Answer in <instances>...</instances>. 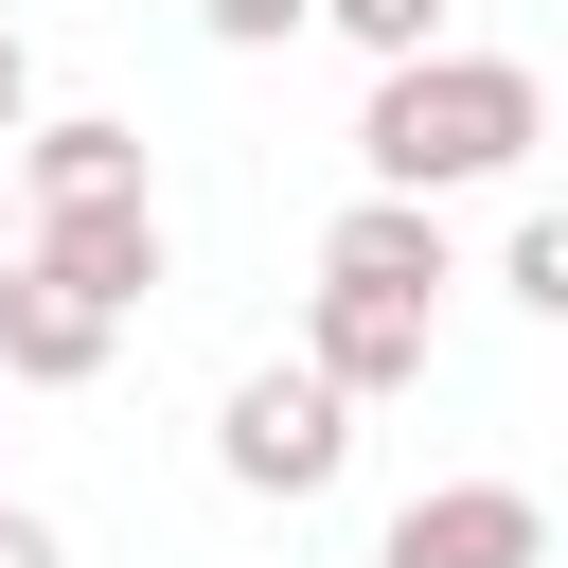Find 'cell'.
<instances>
[{
    "label": "cell",
    "instance_id": "obj_1",
    "mask_svg": "<svg viewBox=\"0 0 568 568\" xmlns=\"http://www.w3.org/2000/svg\"><path fill=\"white\" fill-rule=\"evenodd\" d=\"M532 142H550V89L515 53H408L355 106V178L373 195H462V178H515Z\"/></svg>",
    "mask_w": 568,
    "mask_h": 568
},
{
    "label": "cell",
    "instance_id": "obj_2",
    "mask_svg": "<svg viewBox=\"0 0 568 568\" xmlns=\"http://www.w3.org/2000/svg\"><path fill=\"white\" fill-rule=\"evenodd\" d=\"M213 462H231L248 497H337V462H355V390H337L320 355H266V373H231Z\"/></svg>",
    "mask_w": 568,
    "mask_h": 568
},
{
    "label": "cell",
    "instance_id": "obj_3",
    "mask_svg": "<svg viewBox=\"0 0 568 568\" xmlns=\"http://www.w3.org/2000/svg\"><path fill=\"white\" fill-rule=\"evenodd\" d=\"M373 568H550V497L532 479H426L373 532Z\"/></svg>",
    "mask_w": 568,
    "mask_h": 568
},
{
    "label": "cell",
    "instance_id": "obj_4",
    "mask_svg": "<svg viewBox=\"0 0 568 568\" xmlns=\"http://www.w3.org/2000/svg\"><path fill=\"white\" fill-rule=\"evenodd\" d=\"M106 337H124V302L53 284L36 248L0 266V373H18V390H89V373H106Z\"/></svg>",
    "mask_w": 568,
    "mask_h": 568
},
{
    "label": "cell",
    "instance_id": "obj_5",
    "mask_svg": "<svg viewBox=\"0 0 568 568\" xmlns=\"http://www.w3.org/2000/svg\"><path fill=\"white\" fill-rule=\"evenodd\" d=\"M320 284H373V302H444L462 266H444V195H373L355 178V213L320 231Z\"/></svg>",
    "mask_w": 568,
    "mask_h": 568
},
{
    "label": "cell",
    "instance_id": "obj_6",
    "mask_svg": "<svg viewBox=\"0 0 568 568\" xmlns=\"http://www.w3.org/2000/svg\"><path fill=\"white\" fill-rule=\"evenodd\" d=\"M302 355H320L355 408H390V390H426V302H373V284H302Z\"/></svg>",
    "mask_w": 568,
    "mask_h": 568
},
{
    "label": "cell",
    "instance_id": "obj_7",
    "mask_svg": "<svg viewBox=\"0 0 568 568\" xmlns=\"http://www.w3.org/2000/svg\"><path fill=\"white\" fill-rule=\"evenodd\" d=\"M36 266L142 320V284H160V195H89V213H36Z\"/></svg>",
    "mask_w": 568,
    "mask_h": 568
},
{
    "label": "cell",
    "instance_id": "obj_8",
    "mask_svg": "<svg viewBox=\"0 0 568 568\" xmlns=\"http://www.w3.org/2000/svg\"><path fill=\"white\" fill-rule=\"evenodd\" d=\"M18 195H36V213H89V195H142V124H124V106H53V124L18 142Z\"/></svg>",
    "mask_w": 568,
    "mask_h": 568
},
{
    "label": "cell",
    "instance_id": "obj_9",
    "mask_svg": "<svg viewBox=\"0 0 568 568\" xmlns=\"http://www.w3.org/2000/svg\"><path fill=\"white\" fill-rule=\"evenodd\" d=\"M497 284H515V302H532V320L568 337V195H550V213H515V248H497Z\"/></svg>",
    "mask_w": 568,
    "mask_h": 568
},
{
    "label": "cell",
    "instance_id": "obj_10",
    "mask_svg": "<svg viewBox=\"0 0 568 568\" xmlns=\"http://www.w3.org/2000/svg\"><path fill=\"white\" fill-rule=\"evenodd\" d=\"M320 18H337V36L373 53V71H408V53H444V0H320Z\"/></svg>",
    "mask_w": 568,
    "mask_h": 568
},
{
    "label": "cell",
    "instance_id": "obj_11",
    "mask_svg": "<svg viewBox=\"0 0 568 568\" xmlns=\"http://www.w3.org/2000/svg\"><path fill=\"white\" fill-rule=\"evenodd\" d=\"M195 18H213V36H231V53H284V36H302V18H320V0H195Z\"/></svg>",
    "mask_w": 568,
    "mask_h": 568
},
{
    "label": "cell",
    "instance_id": "obj_12",
    "mask_svg": "<svg viewBox=\"0 0 568 568\" xmlns=\"http://www.w3.org/2000/svg\"><path fill=\"white\" fill-rule=\"evenodd\" d=\"M0 142H36V36L0 18Z\"/></svg>",
    "mask_w": 568,
    "mask_h": 568
},
{
    "label": "cell",
    "instance_id": "obj_13",
    "mask_svg": "<svg viewBox=\"0 0 568 568\" xmlns=\"http://www.w3.org/2000/svg\"><path fill=\"white\" fill-rule=\"evenodd\" d=\"M0 568H71V550H53V515H36V497H0Z\"/></svg>",
    "mask_w": 568,
    "mask_h": 568
},
{
    "label": "cell",
    "instance_id": "obj_14",
    "mask_svg": "<svg viewBox=\"0 0 568 568\" xmlns=\"http://www.w3.org/2000/svg\"><path fill=\"white\" fill-rule=\"evenodd\" d=\"M18 248H36V195H18V178H0V266H18Z\"/></svg>",
    "mask_w": 568,
    "mask_h": 568
}]
</instances>
